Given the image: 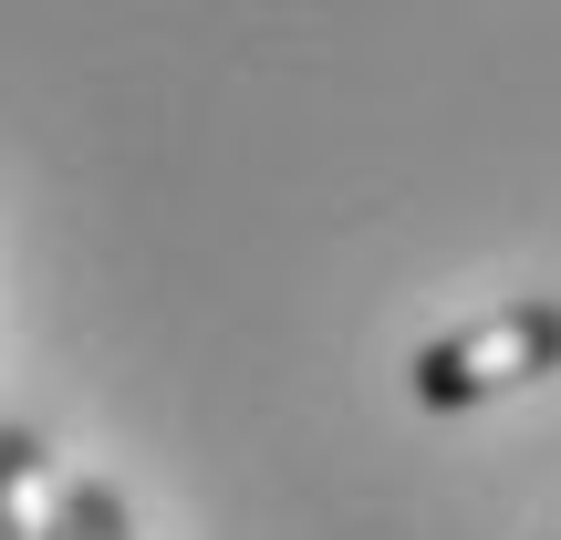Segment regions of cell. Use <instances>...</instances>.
<instances>
[{"mask_svg":"<svg viewBox=\"0 0 561 540\" xmlns=\"http://www.w3.org/2000/svg\"><path fill=\"white\" fill-rule=\"evenodd\" d=\"M551 364H561V301H510V312L468 322V333H437L405 364V384H416V405L458 416V405H489V395H510V384L551 375Z\"/></svg>","mask_w":561,"mask_h":540,"instance_id":"obj_1","label":"cell"},{"mask_svg":"<svg viewBox=\"0 0 561 540\" xmlns=\"http://www.w3.org/2000/svg\"><path fill=\"white\" fill-rule=\"evenodd\" d=\"M0 540H73L62 530V479L32 426H0Z\"/></svg>","mask_w":561,"mask_h":540,"instance_id":"obj_2","label":"cell"},{"mask_svg":"<svg viewBox=\"0 0 561 540\" xmlns=\"http://www.w3.org/2000/svg\"><path fill=\"white\" fill-rule=\"evenodd\" d=\"M62 530L73 540H136V520H125V499L104 479H62Z\"/></svg>","mask_w":561,"mask_h":540,"instance_id":"obj_3","label":"cell"}]
</instances>
